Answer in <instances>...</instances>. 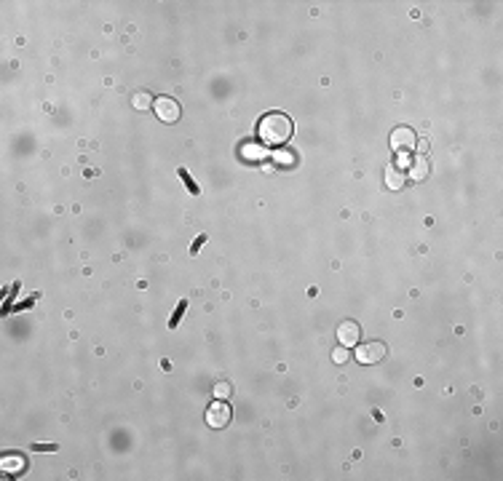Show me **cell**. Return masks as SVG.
<instances>
[{
    "label": "cell",
    "mask_w": 503,
    "mask_h": 481,
    "mask_svg": "<svg viewBox=\"0 0 503 481\" xmlns=\"http://www.w3.org/2000/svg\"><path fill=\"white\" fill-rule=\"evenodd\" d=\"M153 110H155V115H158L161 123H177L180 115H182L180 104L171 99V96H158V99L153 102Z\"/></svg>",
    "instance_id": "cell-2"
},
{
    "label": "cell",
    "mask_w": 503,
    "mask_h": 481,
    "mask_svg": "<svg viewBox=\"0 0 503 481\" xmlns=\"http://www.w3.org/2000/svg\"><path fill=\"white\" fill-rule=\"evenodd\" d=\"M32 452H56V444H32Z\"/></svg>",
    "instance_id": "cell-16"
},
{
    "label": "cell",
    "mask_w": 503,
    "mask_h": 481,
    "mask_svg": "<svg viewBox=\"0 0 503 481\" xmlns=\"http://www.w3.org/2000/svg\"><path fill=\"white\" fill-rule=\"evenodd\" d=\"M131 104H134L137 110H148V104H150V96H148V94H137L134 99H131Z\"/></svg>",
    "instance_id": "cell-14"
},
{
    "label": "cell",
    "mask_w": 503,
    "mask_h": 481,
    "mask_svg": "<svg viewBox=\"0 0 503 481\" xmlns=\"http://www.w3.org/2000/svg\"><path fill=\"white\" fill-rule=\"evenodd\" d=\"M359 337H361V329H359V324H353V321H343V324L337 326V342H340L343 348L359 345Z\"/></svg>",
    "instance_id": "cell-6"
},
{
    "label": "cell",
    "mask_w": 503,
    "mask_h": 481,
    "mask_svg": "<svg viewBox=\"0 0 503 481\" xmlns=\"http://www.w3.org/2000/svg\"><path fill=\"white\" fill-rule=\"evenodd\" d=\"M0 468H3L5 473L24 471V460H22V457H11V454H3V460H0Z\"/></svg>",
    "instance_id": "cell-7"
},
{
    "label": "cell",
    "mask_w": 503,
    "mask_h": 481,
    "mask_svg": "<svg viewBox=\"0 0 503 481\" xmlns=\"http://www.w3.org/2000/svg\"><path fill=\"white\" fill-rule=\"evenodd\" d=\"M203 243H206V235H198V238L193 241V246H190V254H198V249H201Z\"/></svg>",
    "instance_id": "cell-18"
},
{
    "label": "cell",
    "mask_w": 503,
    "mask_h": 481,
    "mask_svg": "<svg viewBox=\"0 0 503 481\" xmlns=\"http://www.w3.org/2000/svg\"><path fill=\"white\" fill-rule=\"evenodd\" d=\"M177 174H180V179H182L185 187H188V193H190V195H198V193H201V187H198V184L193 182V176L188 174V169H180Z\"/></svg>",
    "instance_id": "cell-10"
},
{
    "label": "cell",
    "mask_w": 503,
    "mask_h": 481,
    "mask_svg": "<svg viewBox=\"0 0 503 481\" xmlns=\"http://www.w3.org/2000/svg\"><path fill=\"white\" fill-rule=\"evenodd\" d=\"M415 144H418V136H415V131L412 129H407V126H399V129H394L391 131V147L396 150V153H402V150H415Z\"/></svg>",
    "instance_id": "cell-3"
},
{
    "label": "cell",
    "mask_w": 503,
    "mask_h": 481,
    "mask_svg": "<svg viewBox=\"0 0 503 481\" xmlns=\"http://www.w3.org/2000/svg\"><path fill=\"white\" fill-rule=\"evenodd\" d=\"M185 310H188V300H180V302H177V310L171 313V318H169V326H171V329L180 326V321H182Z\"/></svg>",
    "instance_id": "cell-11"
},
{
    "label": "cell",
    "mask_w": 503,
    "mask_h": 481,
    "mask_svg": "<svg viewBox=\"0 0 503 481\" xmlns=\"http://www.w3.org/2000/svg\"><path fill=\"white\" fill-rule=\"evenodd\" d=\"M257 134H260L262 144H268V147H281V144H287L292 139L295 134V123L289 115L284 113H268L260 118V123H257Z\"/></svg>",
    "instance_id": "cell-1"
},
{
    "label": "cell",
    "mask_w": 503,
    "mask_h": 481,
    "mask_svg": "<svg viewBox=\"0 0 503 481\" xmlns=\"http://www.w3.org/2000/svg\"><path fill=\"white\" fill-rule=\"evenodd\" d=\"M276 161L284 163V166H289V163H292L295 158H292V153H276Z\"/></svg>",
    "instance_id": "cell-17"
},
{
    "label": "cell",
    "mask_w": 503,
    "mask_h": 481,
    "mask_svg": "<svg viewBox=\"0 0 503 481\" xmlns=\"http://www.w3.org/2000/svg\"><path fill=\"white\" fill-rule=\"evenodd\" d=\"M386 184H388L391 190H399L402 184H404V174H402L396 166H391V169L386 171Z\"/></svg>",
    "instance_id": "cell-8"
},
{
    "label": "cell",
    "mask_w": 503,
    "mask_h": 481,
    "mask_svg": "<svg viewBox=\"0 0 503 481\" xmlns=\"http://www.w3.org/2000/svg\"><path fill=\"white\" fill-rule=\"evenodd\" d=\"M428 174V166L423 161H415V166H412V171H409V176H412V179H423V176Z\"/></svg>",
    "instance_id": "cell-13"
},
{
    "label": "cell",
    "mask_w": 503,
    "mask_h": 481,
    "mask_svg": "<svg viewBox=\"0 0 503 481\" xmlns=\"http://www.w3.org/2000/svg\"><path fill=\"white\" fill-rule=\"evenodd\" d=\"M332 361H335V364H346V361H348V350H346V348H335V350H332Z\"/></svg>",
    "instance_id": "cell-15"
},
{
    "label": "cell",
    "mask_w": 503,
    "mask_h": 481,
    "mask_svg": "<svg viewBox=\"0 0 503 481\" xmlns=\"http://www.w3.org/2000/svg\"><path fill=\"white\" fill-rule=\"evenodd\" d=\"M409 166V158L407 155H399V161H396V169H407Z\"/></svg>",
    "instance_id": "cell-19"
},
{
    "label": "cell",
    "mask_w": 503,
    "mask_h": 481,
    "mask_svg": "<svg viewBox=\"0 0 503 481\" xmlns=\"http://www.w3.org/2000/svg\"><path fill=\"white\" fill-rule=\"evenodd\" d=\"M228 423H230V406L222 404V401H214L206 409V425L209 428H225Z\"/></svg>",
    "instance_id": "cell-5"
},
{
    "label": "cell",
    "mask_w": 503,
    "mask_h": 481,
    "mask_svg": "<svg viewBox=\"0 0 503 481\" xmlns=\"http://www.w3.org/2000/svg\"><path fill=\"white\" fill-rule=\"evenodd\" d=\"M241 153H244V158H247V161H262V158L268 155L265 150L260 147V144H244Z\"/></svg>",
    "instance_id": "cell-9"
},
{
    "label": "cell",
    "mask_w": 503,
    "mask_h": 481,
    "mask_svg": "<svg viewBox=\"0 0 503 481\" xmlns=\"http://www.w3.org/2000/svg\"><path fill=\"white\" fill-rule=\"evenodd\" d=\"M386 355V345L383 342H364L356 348V361L359 364H377Z\"/></svg>",
    "instance_id": "cell-4"
},
{
    "label": "cell",
    "mask_w": 503,
    "mask_h": 481,
    "mask_svg": "<svg viewBox=\"0 0 503 481\" xmlns=\"http://www.w3.org/2000/svg\"><path fill=\"white\" fill-rule=\"evenodd\" d=\"M230 393H233V388H230L228 382H220V385L214 388V396H217V401H225V398H230Z\"/></svg>",
    "instance_id": "cell-12"
}]
</instances>
